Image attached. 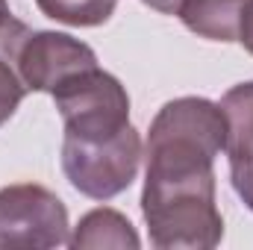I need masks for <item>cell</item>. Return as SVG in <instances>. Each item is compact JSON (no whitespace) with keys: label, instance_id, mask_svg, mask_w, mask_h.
I'll use <instances>...</instances> for the list:
<instances>
[{"label":"cell","instance_id":"8992f818","mask_svg":"<svg viewBox=\"0 0 253 250\" xmlns=\"http://www.w3.org/2000/svg\"><path fill=\"white\" fill-rule=\"evenodd\" d=\"M227 115V159L230 180L242 203L253 212V83H239L221 97Z\"/></svg>","mask_w":253,"mask_h":250},{"label":"cell","instance_id":"8fae6325","mask_svg":"<svg viewBox=\"0 0 253 250\" xmlns=\"http://www.w3.org/2000/svg\"><path fill=\"white\" fill-rule=\"evenodd\" d=\"M27 36H30V27H27V24H21L18 18H12L9 3H6V0H0V47H3V50L18 53V47H21V42H24Z\"/></svg>","mask_w":253,"mask_h":250},{"label":"cell","instance_id":"7c38bea8","mask_svg":"<svg viewBox=\"0 0 253 250\" xmlns=\"http://www.w3.org/2000/svg\"><path fill=\"white\" fill-rule=\"evenodd\" d=\"M239 42L245 44V50L253 56V0H248V6H245L242 27H239Z\"/></svg>","mask_w":253,"mask_h":250},{"label":"cell","instance_id":"4fadbf2b","mask_svg":"<svg viewBox=\"0 0 253 250\" xmlns=\"http://www.w3.org/2000/svg\"><path fill=\"white\" fill-rule=\"evenodd\" d=\"M141 3L150 6V9H156V12H162V15H180V9H183L186 0H141Z\"/></svg>","mask_w":253,"mask_h":250},{"label":"cell","instance_id":"3957f363","mask_svg":"<svg viewBox=\"0 0 253 250\" xmlns=\"http://www.w3.org/2000/svg\"><path fill=\"white\" fill-rule=\"evenodd\" d=\"M141 165V135L129 124L115 138H62V171L68 183L91 200H109L132 186Z\"/></svg>","mask_w":253,"mask_h":250},{"label":"cell","instance_id":"ba28073f","mask_svg":"<svg viewBox=\"0 0 253 250\" xmlns=\"http://www.w3.org/2000/svg\"><path fill=\"white\" fill-rule=\"evenodd\" d=\"M248 0H186L180 21L200 39L209 42H239V27Z\"/></svg>","mask_w":253,"mask_h":250},{"label":"cell","instance_id":"5b68a950","mask_svg":"<svg viewBox=\"0 0 253 250\" xmlns=\"http://www.w3.org/2000/svg\"><path fill=\"white\" fill-rule=\"evenodd\" d=\"M94 65H97V53L85 42L53 30H39V33L30 30V36L21 42L15 53V68L27 91L53 94L65 80Z\"/></svg>","mask_w":253,"mask_h":250},{"label":"cell","instance_id":"277c9868","mask_svg":"<svg viewBox=\"0 0 253 250\" xmlns=\"http://www.w3.org/2000/svg\"><path fill=\"white\" fill-rule=\"evenodd\" d=\"M68 209L44 186L0 188V250H47L68 245Z\"/></svg>","mask_w":253,"mask_h":250},{"label":"cell","instance_id":"52a82bcc","mask_svg":"<svg viewBox=\"0 0 253 250\" xmlns=\"http://www.w3.org/2000/svg\"><path fill=\"white\" fill-rule=\"evenodd\" d=\"M68 245L74 250H97V248H118V250H135L141 248V239L129 218L121 215L118 209H91L80 218L74 233L68 236Z\"/></svg>","mask_w":253,"mask_h":250},{"label":"cell","instance_id":"7a4b0ae2","mask_svg":"<svg viewBox=\"0 0 253 250\" xmlns=\"http://www.w3.org/2000/svg\"><path fill=\"white\" fill-rule=\"evenodd\" d=\"M53 100L62 115L65 138L103 141L129 126V94L121 80L106 74L100 65L65 80L53 91Z\"/></svg>","mask_w":253,"mask_h":250},{"label":"cell","instance_id":"30bf717a","mask_svg":"<svg viewBox=\"0 0 253 250\" xmlns=\"http://www.w3.org/2000/svg\"><path fill=\"white\" fill-rule=\"evenodd\" d=\"M24 94H27V85L15 68V53L0 47V126L15 115Z\"/></svg>","mask_w":253,"mask_h":250},{"label":"cell","instance_id":"6da1fadb","mask_svg":"<svg viewBox=\"0 0 253 250\" xmlns=\"http://www.w3.org/2000/svg\"><path fill=\"white\" fill-rule=\"evenodd\" d=\"M227 144V115L206 97L168 100L144 144L141 215L159 250H212L224 239L215 200V159Z\"/></svg>","mask_w":253,"mask_h":250},{"label":"cell","instance_id":"9c48e42d","mask_svg":"<svg viewBox=\"0 0 253 250\" xmlns=\"http://www.w3.org/2000/svg\"><path fill=\"white\" fill-rule=\"evenodd\" d=\"M39 9L68 27H100L112 18L118 0H36Z\"/></svg>","mask_w":253,"mask_h":250}]
</instances>
